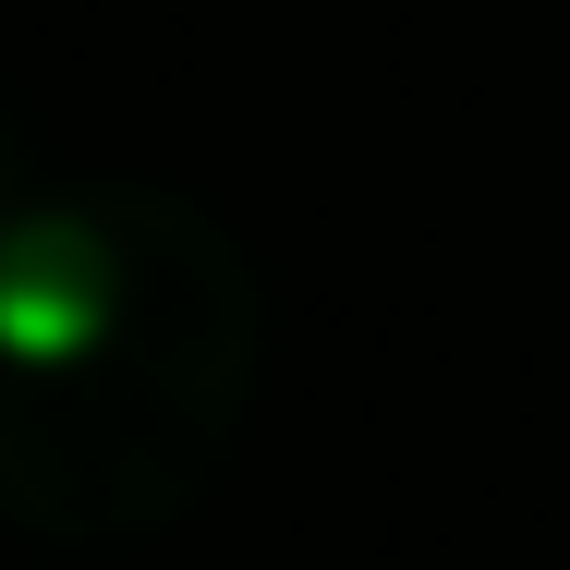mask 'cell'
Returning a JSON list of instances; mask_svg holds the SVG:
<instances>
[{"mask_svg":"<svg viewBox=\"0 0 570 570\" xmlns=\"http://www.w3.org/2000/svg\"><path fill=\"white\" fill-rule=\"evenodd\" d=\"M267 304L207 207L86 183L0 219V522L134 547L219 485Z\"/></svg>","mask_w":570,"mask_h":570,"instance_id":"6da1fadb","label":"cell"}]
</instances>
